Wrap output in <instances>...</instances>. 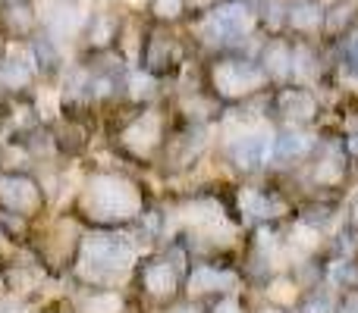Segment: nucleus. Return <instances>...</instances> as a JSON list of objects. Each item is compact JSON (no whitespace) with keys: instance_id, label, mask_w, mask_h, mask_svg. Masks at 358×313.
I'll use <instances>...</instances> for the list:
<instances>
[{"instance_id":"1","label":"nucleus","mask_w":358,"mask_h":313,"mask_svg":"<svg viewBox=\"0 0 358 313\" xmlns=\"http://www.w3.org/2000/svg\"><path fill=\"white\" fill-rule=\"evenodd\" d=\"M79 210L94 226H126L145 216V191L117 172H98L79 191Z\"/></svg>"},{"instance_id":"2","label":"nucleus","mask_w":358,"mask_h":313,"mask_svg":"<svg viewBox=\"0 0 358 313\" xmlns=\"http://www.w3.org/2000/svg\"><path fill=\"white\" fill-rule=\"evenodd\" d=\"M204 88H208V94L217 104H227V107H242L248 100L261 98L264 91H271L258 60L239 54V50L217 54L204 66Z\"/></svg>"},{"instance_id":"3","label":"nucleus","mask_w":358,"mask_h":313,"mask_svg":"<svg viewBox=\"0 0 358 313\" xmlns=\"http://www.w3.org/2000/svg\"><path fill=\"white\" fill-rule=\"evenodd\" d=\"M76 264L82 282H88L92 289H110L136 266V247L117 235H94V238H82Z\"/></svg>"},{"instance_id":"4","label":"nucleus","mask_w":358,"mask_h":313,"mask_svg":"<svg viewBox=\"0 0 358 313\" xmlns=\"http://www.w3.org/2000/svg\"><path fill=\"white\" fill-rule=\"evenodd\" d=\"M302 178L311 188V197H336L355 178V166L343 151V135H324L315 157L302 166Z\"/></svg>"},{"instance_id":"5","label":"nucleus","mask_w":358,"mask_h":313,"mask_svg":"<svg viewBox=\"0 0 358 313\" xmlns=\"http://www.w3.org/2000/svg\"><path fill=\"white\" fill-rule=\"evenodd\" d=\"M233 207L242 222L248 226H283L296 216V204L283 188L273 185H252L242 182L233 194Z\"/></svg>"},{"instance_id":"6","label":"nucleus","mask_w":358,"mask_h":313,"mask_svg":"<svg viewBox=\"0 0 358 313\" xmlns=\"http://www.w3.org/2000/svg\"><path fill=\"white\" fill-rule=\"evenodd\" d=\"M189 254L185 247H173L167 254H157V257H148L138 264L136 279L138 289H142L145 298H151L155 304H173L182 291L185 273H189Z\"/></svg>"},{"instance_id":"7","label":"nucleus","mask_w":358,"mask_h":313,"mask_svg":"<svg viewBox=\"0 0 358 313\" xmlns=\"http://www.w3.org/2000/svg\"><path fill=\"white\" fill-rule=\"evenodd\" d=\"M324 116V100L317 88L308 85H280L267 91V119L280 129H315Z\"/></svg>"},{"instance_id":"8","label":"nucleus","mask_w":358,"mask_h":313,"mask_svg":"<svg viewBox=\"0 0 358 313\" xmlns=\"http://www.w3.org/2000/svg\"><path fill=\"white\" fill-rule=\"evenodd\" d=\"M120 151L136 163H155L167 144V116L157 107H142L117 135Z\"/></svg>"},{"instance_id":"9","label":"nucleus","mask_w":358,"mask_h":313,"mask_svg":"<svg viewBox=\"0 0 358 313\" xmlns=\"http://www.w3.org/2000/svg\"><path fill=\"white\" fill-rule=\"evenodd\" d=\"M277 125L271 119H258L248 129L236 132L233 138L223 142V157L242 176H255V172L267 169V157H271V142Z\"/></svg>"},{"instance_id":"10","label":"nucleus","mask_w":358,"mask_h":313,"mask_svg":"<svg viewBox=\"0 0 358 313\" xmlns=\"http://www.w3.org/2000/svg\"><path fill=\"white\" fill-rule=\"evenodd\" d=\"M239 282H242V273L236 266H227L220 260H198L185 273L182 289L189 301H204V298L233 295V291H239Z\"/></svg>"},{"instance_id":"11","label":"nucleus","mask_w":358,"mask_h":313,"mask_svg":"<svg viewBox=\"0 0 358 313\" xmlns=\"http://www.w3.org/2000/svg\"><path fill=\"white\" fill-rule=\"evenodd\" d=\"M317 144H321V132L317 129H280L277 125L271 142V157H267V169L299 172L315 157Z\"/></svg>"},{"instance_id":"12","label":"nucleus","mask_w":358,"mask_h":313,"mask_svg":"<svg viewBox=\"0 0 358 313\" xmlns=\"http://www.w3.org/2000/svg\"><path fill=\"white\" fill-rule=\"evenodd\" d=\"M185 60V50H182V41L167 29V25H157V29L145 31V41H142V69L155 79H167L173 75Z\"/></svg>"},{"instance_id":"13","label":"nucleus","mask_w":358,"mask_h":313,"mask_svg":"<svg viewBox=\"0 0 358 313\" xmlns=\"http://www.w3.org/2000/svg\"><path fill=\"white\" fill-rule=\"evenodd\" d=\"M0 207H3V213L22 216V220L38 216L44 207V191L38 185V178L25 176V172L3 176L0 178Z\"/></svg>"},{"instance_id":"14","label":"nucleus","mask_w":358,"mask_h":313,"mask_svg":"<svg viewBox=\"0 0 358 313\" xmlns=\"http://www.w3.org/2000/svg\"><path fill=\"white\" fill-rule=\"evenodd\" d=\"M327 235H321L317 229L305 226L292 216L283 226V245H286V260H289V270L299 264H308V260H317L327 254Z\"/></svg>"},{"instance_id":"15","label":"nucleus","mask_w":358,"mask_h":313,"mask_svg":"<svg viewBox=\"0 0 358 313\" xmlns=\"http://www.w3.org/2000/svg\"><path fill=\"white\" fill-rule=\"evenodd\" d=\"M258 66L264 72L267 85L280 88V85H289L292 82V38L277 35V38H267L258 50Z\"/></svg>"},{"instance_id":"16","label":"nucleus","mask_w":358,"mask_h":313,"mask_svg":"<svg viewBox=\"0 0 358 313\" xmlns=\"http://www.w3.org/2000/svg\"><path fill=\"white\" fill-rule=\"evenodd\" d=\"M38 31V13L29 0H3L0 3V35L10 41H29Z\"/></svg>"},{"instance_id":"17","label":"nucleus","mask_w":358,"mask_h":313,"mask_svg":"<svg viewBox=\"0 0 358 313\" xmlns=\"http://www.w3.org/2000/svg\"><path fill=\"white\" fill-rule=\"evenodd\" d=\"M321 29H324V3L321 0H289L286 35L302 38V41H321Z\"/></svg>"},{"instance_id":"18","label":"nucleus","mask_w":358,"mask_h":313,"mask_svg":"<svg viewBox=\"0 0 358 313\" xmlns=\"http://www.w3.org/2000/svg\"><path fill=\"white\" fill-rule=\"evenodd\" d=\"M324 79V56L317 41H302L292 38V82L289 85H308L317 88V82Z\"/></svg>"},{"instance_id":"19","label":"nucleus","mask_w":358,"mask_h":313,"mask_svg":"<svg viewBox=\"0 0 358 313\" xmlns=\"http://www.w3.org/2000/svg\"><path fill=\"white\" fill-rule=\"evenodd\" d=\"M120 31H123V22H120L113 13H92V16H85V25H82L79 38L88 50L104 54V50H110L113 44L120 41Z\"/></svg>"},{"instance_id":"20","label":"nucleus","mask_w":358,"mask_h":313,"mask_svg":"<svg viewBox=\"0 0 358 313\" xmlns=\"http://www.w3.org/2000/svg\"><path fill=\"white\" fill-rule=\"evenodd\" d=\"M261 298H264V304H271V307L299 310L305 301V289L299 285V279L292 276V270H283V273H273V276L261 285Z\"/></svg>"},{"instance_id":"21","label":"nucleus","mask_w":358,"mask_h":313,"mask_svg":"<svg viewBox=\"0 0 358 313\" xmlns=\"http://www.w3.org/2000/svg\"><path fill=\"white\" fill-rule=\"evenodd\" d=\"M358 29V0H330L324 6L321 41H346Z\"/></svg>"},{"instance_id":"22","label":"nucleus","mask_w":358,"mask_h":313,"mask_svg":"<svg viewBox=\"0 0 358 313\" xmlns=\"http://www.w3.org/2000/svg\"><path fill=\"white\" fill-rule=\"evenodd\" d=\"M35 72H38V60L31 50H10L6 47V56L0 63V85L6 91H22L35 82Z\"/></svg>"},{"instance_id":"23","label":"nucleus","mask_w":358,"mask_h":313,"mask_svg":"<svg viewBox=\"0 0 358 313\" xmlns=\"http://www.w3.org/2000/svg\"><path fill=\"white\" fill-rule=\"evenodd\" d=\"M85 25V13L73 3V0H63V3L54 6V13L48 16V38L54 41H66V38H76Z\"/></svg>"},{"instance_id":"24","label":"nucleus","mask_w":358,"mask_h":313,"mask_svg":"<svg viewBox=\"0 0 358 313\" xmlns=\"http://www.w3.org/2000/svg\"><path fill=\"white\" fill-rule=\"evenodd\" d=\"M286 16H289V0H258L255 6L258 29H264L267 38L286 35Z\"/></svg>"},{"instance_id":"25","label":"nucleus","mask_w":358,"mask_h":313,"mask_svg":"<svg viewBox=\"0 0 358 313\" xmlns=\"http://www.w3.org/2000/svg\"><path fill=\"white\" fill-rule=\"evenodd\" d=\"M126 298L117 289H92L79 298V313H123Z\"/></svg>"},{"instance_id":"26","label":"nucleus","mask_w":358,"mask_h":313,"mask_svg":"<svg viewBox=\"0 0 358 313\" xmlns=\"http://www.w3.org/2000/svg\"><path fill=\"white\" fill-rule=\"evenodd\" d=\"M148 13L157 25H173L185 16V0H148Z\"/></svg>"},{"instance_id":"27","label":"nucleus","mask_w":358,"mask_h":313,"mask_svg":"<svg viewBox=\"0 0 358 313\" xmlns=\"http://www.w3.org/2000/svg\"><path fill=\"white\" fill-rule=\"evenodd\" d=\"M155 85H157V79L142 69V72H136L129 79V98L136 100V104H148V100L155 98Z\"/></svg>"},{"instance_id":"28","label":"nucleus","mask_w":358,"mask_h":313,"mask_svg":"<svg viewBox=\"0 0 358 313\" xmlns=\"http://www.w3.org/2000/svg\"><path fill=\"white\" fill-rule=\"evenodd\" d=\"M6 285L16 291H31L38 285V273L31 270V266H10V273H6Z\"/></svg>"},{"instance_id":"29","label":"nucleus","mask_w":358,"mask_h":313,"mask_svg":"<svg viewBox=\"0 0 358 313\" xmlns=\"http://www.w3.org/2000/svg\"><path fill=\"white\" fill-rule=\"evenodd\" d=\"M208 313H248V307H245V301H242L239 291H233V295L214 298V301H210V307H208Z\"/></svg>"},{"instance_id":"30","label":"nucleus","mask_w":358,"mask_h":313,"mask_svg":"<svg viewBox=\"0 0 358 313\" xmlns=\"http://www.w3.org/2000/svg\"><path fill=\"white\" fill-rule=\"evenodd\" d=\"M340 135H343V151H346L349 163L358 169V125H352V129H343Z\"/></svg>"},{"instance_id":"31","label":"nucleus","mask_w":358,"mask_h":313,"mask_svg":"<svg viewBox=\"0 0 358 313\" xmlns=\"http://www.w3.org/2000/svg\"><path fill=\"white\" fill-rule=\"evenodd\" d=\"M217 3H220V0H185V16L201 19V16H208L210 10H217Z\"/></svg>"},{"instance_id":"32","label":"nucleus","mask_w":358,"mask_h":313,"mask_svg":"<svg viewBox=\"0 0 358 313\" xmlns=\"http://www.w3.org/2000/svg\"><path fill=\"white\" fill-rule=\"evenodd\" d=\"M334 313H358V289L355 291H343L336 295V307Z\"/></svg>"},{"instance_id":"33","label":"nucleus","mask_w":358,"mask_h":313,"mask_svg":"<svg viewBox=\"0 0 358 313\" xmlns=\"http://www.w3.org/2000/svg\"><path fill=\"white\" fill-rule=\"evenodd\" d=\"M343 216H346V222H343V226H346L349 232H355V235H358V194L349 197L346 213H343Z\"/></svg>"},{"instance_id":"34","label":"nucleus","mask_w":358,"mask_h":313,"mask_svg":"<svg viewBox=\"0 0 358 313\" xmlns=\"http://www.w3.org/2000/svg\"><path fill=\"white\" fill-rule=\"evenodd\" d=\"M0 313H22V307H19V301L16 298H0Z\"/></svg>"},{"instance_id":"35","label":"nucleus","mask_w":358,"mask_h":313,"mask_svg":"<svg viewBox=\"0 0 358 313\" xmlns=\"http://www.w3.org/2000/svg\"><path fill=\"white\" fill-rule=\"evenodd\" d=\"M173 313H208V310H201V304L198 301H189V298H185V304L182 307H176Z\"/></svg>"},{"instance_id":"36","label":"nucleus","mask_w":358,"mask_h":313,"mask_svg":"<svg viewBox=\"0 0 358 313\" xmlns=\"http://www.w3.org/2000/svg\"><path fill=\"white\" fill-rule=\"evenodd\" d=\"M248 313H296V310H280V307H271V304H261V307H255Z\"/></svg>"},{"instance_id":"37","label":"nucleus","mask_w":358,"mask_h":313,"mask_svg":"<svg viewBox=\"0 0 358 313\" xmlns=\"http://www.w3.org/2000/svg\"><path fill=\"white\" fill-rule=\"evenodd\" d=\"M3 56H6V41H3V35H0V63H3Z\"/></svg>"},{"instance_id":"38","label":"nucleus","mask_w":358,"mask_h":313,"mask_svg":"<svg viewBox=\"0 0 358 313\" xmlns=\"http://www.w3.org/2000/svg\"><path fill=\"white\" fill-rule=\"evenodd\" d=\"M352 191L358 194V169H355V178H352Z\"/></svg>"},{"instance_id":"39","label":"nucleus","mask_w":358,"mask_h":313,"mask_svg":"<svg viewBox=\"0 0 358 313\" xmlns=\"http://www.w3.org/2000/svg\"><path fill=\"white\" fill-rule=\"evenodd\" d=\"M248 3H252V0H248Z\"/></svg>"}]
</instances>
